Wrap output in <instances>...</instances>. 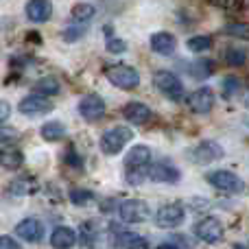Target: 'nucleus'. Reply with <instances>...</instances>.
I'll return each mask as SVG.
<instances>
[{
  "label": "nucleus",
  "instance_id": "9b49d317",
  "mask_svg": "<svg viewBox=\"0 0 249 249\" xmlns=\"http://www.w3.org/2000/svg\"><path fill=\"white\" fill-rule=\"evenodd\" d=\"M149 179L158 181V184H177V181L181 179V173L177 171L173 164L160 162L149 168Z\"/></svg>",
  "mask_w": 249,
  "mask_h": 249
},
{
  "label": "nucleus",
  "instance_id": "aec40b11",
  "mask_svg": "<svg viewBox=\"0 0 249 249\" xmlns=\"http://www.w3.org/2000/svg\"><path fill=\"white\" fill-rule=\"evenodd\" d=\"M66 136V127L59 121H48L42 124V138L46 142H57Z\"/></svg>",
  "mask_w": 249,
  "mask_h": 249
},
{
  "label": "nucleus",
  "instance_id": "423d86ee",
  "mask_svg": "<svg viewBox=\"0 0 249 249\" xmlns=\"http://www.w3.org/2000/svg\"><path fill=\"white\" fill-rule=\"evenodd\" d=\"M184 216H186V212L181 203H166L155 214V225L162 230H175L184 223Z\"/></svg>",
  "mask_w": 249,
  "mask_h": 249
},
{
  "label": "nucleus",
  "instance_id": "72a5a7b5",
  "mask_svg": "<svg viewBox=\"0 0 249 249\" xmlns=\"http://www.w3.org/2000/svg\"><path fill=\"white\" fill-rule=\"evenodd\" d=\"M9 116H11V105H9L7 101L0 99V123H4Z\"/></svg>",
  "mask_w": 249,
  "mask_h": 249
},
{
  "label": "nucleus",
  "instance_id": "a211bd4d",
  "mask_svg": "<svg viewBox=\"0 0 249 249\" xmlns=\"http://www.w3.org/2000/svg\"><path fill=\"white\" fill-rule=\"evenodd\" d=\"M77 243V234H74L72 228H66V225H59V228L53 230L51 234V245L55 249H70Z\"/></svg>",
  "mask_w": 249,
  "mask_h": 249
},
{
  "label": "nucleus",
  "instance_id": "a878e982",
  "mask_svg": "<svg viewBox=\"0 0 249 249\" xmlns=\"http://www.w3.org/2000/svg\"><path fill=\"white\" fill-rule=\"evenodd\" d=\"M116 245L127 247V249H136V247H144V238L138 236V234H118Z\"/></svg>",
  "mask_w": 249,
  "mask_h": 249
},
{
  "label": "nucleus",
  "instance_id": "6e6552de",
  "mask_svg": "<svg viewBox=\"0 0 249 249\" xmlns=\"http://www.w3.org/2000/svg\"><path fill=\"white\" fill-rule=\"evenodd\" d=\"M18 109H20V114H24V116H39V114L51 112L53 103L44 94L35 92V94L24 96V99L20 101V105H18Z\"/></svg>",
  "mask_w": 249,
  "mask_h": 249
},
{
  "label": "nucleus",
  "instance_id": "412c9836",
  "mask_svg": "<svg viewBox=\"0 0 249 249\" xmlns=\"http://www.w3.org/2000/svg\"><path fill=\"white\" fill-rule=\"evenodd\" d=\"M186 72L190 74V77H195V79H206L208 74H212L214 72V66L210 64V61H193L190 66H186Z\"/></svg>",
  "mask_w": 249,
  "mask_h": 249
},
{
  "label": "nucleus",
  "instance_id": "f8f14e48",
  "mask_svg": "<svg viewBox=\"0 0 249 249\" xmlns=\"http://www.w3.org/2000/svg\"><path fill=\"white\" fill-rule=\"evenodd\" d=\"M16 236L26 243H39L44 236V225L37 219H24L16 225Z\"/></svg>",
  "mask_w": 249,
  "mask_h": 249
},
{
  "label": "nucleus",
  "instance_id": "20e7f679",
  "mask_svg": "<svg viewBox=\"0 0 249 249\" xmlns=\"http://www.w3.org/2000/svg\"><path fill=\"white\" fill-rule=\"evenodd\" d=\"M208 181H210L216 190L228 193V195H238L245 190V181L232 171H212L210 175H208Z\"/></svg>",
  "mask_w": 249,
  "mask_h": 249
},
{
  "label": "nucleus",
  "instance_id": "2eb2a0df",
  "mask_svg": "<svg viewBox=\"0 0 249 249\" xmlns=\"http://www.w3.org/2000/svg\"><path fill=\"white\" fill-rule=\"evenodd\" d=\"M151 162V149L146 144H136L124 158V166L127 171H138V168L149 166Z\"/></svg>",
  "mask_w": 249,
  "mask_h": 249
},
{
  "label": "nucleus",
  "instance_id": "1a4fd4ad",
  "mask_svg": "<svg viewBox=\"0 0 249 249\" xmlns=\"http://www.w3.org/2000/svg\"><path fill=\"white\" fill-rule=\"evenodd\" d=\"M79 114L86 121H99V118L105 116V101L96 94H88L79 101Z\"/></svg>",
  "mask_w": 249,
  "mask_h": 249
},
{
  "label": "nucleus",
  "instance_id": "6ab92c4d",
  "mask_svg": "<svg viewBox=\"0 0 249 249\" xmlns=\"http://www.w3.org/2000/svg\"><path fill=\"white\" fill-rule=\"evenodd\" d=\"M24 164V155L18 149H2L0 151V166L2 168H20Z\"/></svg>",
  "mask_w": 249,
  "mask_h": 249
},
{
  "label": "nucleus",
  "instance_id": "393cba45",
  "mask_svg": "<svg viewBox=\"0 0 249 249\" xmlns=\"http://www.w3.org/2000/svg\"><path fill=\"white\" fill-rule=\"evenodd\" d=\"M225 33L232 35V37L249 42V22H232V24L225 26Z\"/></svg>",
  "mask_w": 249,
  "mask_h": 249
},
{
  "label": "nucleus",
  "instance_id": "bb28decb",
  "mask_svg": "<svg viewBox=\"0 0 249 249\" xmlns=\"http://www.w3.org/2000/svg\"><path fill=\"white\" fill-rule=\"evenodd\" d=\"M68 197H70V201H72L74 206H88L94 195H92L90 190H86V188H72Z\"/></svg>",
  "mask_w": 249,
  "mask_h": 249
},
{
  "label": "nucleus",
  "instance_id": "f3484780",
  "mask_svg": "<svg viewBox=\"0 0 249 249\" xmlns=\"http://www.w3.org/2000/svg\"><path fill=\"white\" fill-rule=\"evenodd\" d=\"M151 48L160 55H173L177 48V39L175 35L166 33V31H160V33H153L151 35Z\"/></svg>",
  "mask_w": 249,
  "mask_h": 249
},
{
  "label": "nucleus",
  "instance_id": "7ed1b4c3",
  "mask_svg": "<svg viewBox=\"0 0 249 249\" xmlns=\"http://www.w3.org/2000/svg\"><path fill=\"white\" fill-rule=\"evenodd\" d=\"M133 140V131L129 127H112L107 129V131L101 136V149H103V153L107 155H116L121 153L124 149V144H129V142Z\"/></svg>",
  "mask_w": 249,
  "mask_h": 249
},
{
  "label": "nucleus",
  "instance_id": "0eeeda50",
  "mask_svg": "<svg viewBox=\"0 0 249 249\" xmlns=\"http://www.w3.org/2000/svg\"><path fill=\"white\" fill-rule=\"evenodd\" d=\"M195 236L203 243H219L223 238V223L214 216H206L195 225Z\"/></svg>",
  "mask_w": 249,
  "mask_h": 249
},
{
  "label": "nucleus",
  "instance_id": "5701e85b",
  "mask_svg": "<svg viewBox=\"0 0 249 249\" xmlns=\"http://www.w3.org/2000/svg\"><path fill=\"white\" fill-rule=\"evenodd\" d=\"M94 13H96L94 4L79 2V4H74V7H72V20L74 22H88V20H92V18H94Z\"/></svg>",
  "mask_w": 249,
  "mask_h": 249
},
{
  "label": "nucleus",
  "instance_id": "f704fd0d",
  "mask_svg": "<svg viewBox=\"0 0 249 249\" xmlns=\"http://www.w3.org/2000/svg\"><path fill=\"white\" fill-rule=\"evenodd\" d=\"M158 249H179V247H175L173 243H164V245H160Z\"/></svg>",
  "mask_w": 249,
  "mask_h": 249
},
{
  "label": "nucleus",
  "instance_id": "7c9ffc66",
  "mask_svg": "<svg viewBox=\"0 0 249 249\" xmlns=\"http://www.w3.org/2000/svg\"><path fill=\"white\" fill-rule=\"evenodd\" d=\"M0 249H22L20 243L11 236H0Z\"/></svg>",
  "mask_w": 249,
  "mask_h": 249
},
{
  "label": "nucleus",
  "instance_id": "c756f323",
  "mask_svg": "<svg viewBox=\"0 0 249 249\" xmlns=\"http://www.w3.org/2000/svg\"><path fill=\"white\" fill-rule=\"evenodd\" d=\"M107 51L114 53V55H116V53H124V51H127V44H124L123 39L112 37V39H107Z\"/></svg>",
  "mask_w": 249,
  "mask_h": 249
},
{
  "label": "nucleus",
  "instance_id": "cd10ccee",
  "mask_svg": "<svg viewBox=\"0 0 249 249\" xmlns=\"http://www.w3.org/2000/svg\"><path fill=\"white\" fill-rule=\"evenodd\" d=\"M225 61H228L230 66H243L247 61V55L241 48H228V51H225Z\"/></svg>",
  "mask_w": 249,
  "mask_h": 249
},
{
  "label": "nucleus",
  "instance_id": "9d476101",
  "mask_svg": "<svg viewBox=\"0 0 249 249\" xmlns=\"http://www.w3.org/2000/svg\"><path fill=\"white\" fill-rule=\"evenodd\" d=\"M188 105L195 114H210L214 107V92L212 88H199L188 96Z\"/></svg>",
  "mask_w": 249,
  "mask_h": 249
},
{
  "label": "nucleus",
  "instance_id": "b1692460",
  "mask_svg": "<svg viewBox=\"0 0 249 249\" xmlns=\"http://www.w3.org/2000/svg\"><path fill=\"white\" fill-rule=\"evenodd\" d=\"M188 51L193 53H206L208 48H212V37L210 35H195V37L188 39Z\"/></svg>",
  "mask_w": 249,
  "mask_h": 249
},
{
  "label": "nucleus",
  "instance_id": "c85d7f7f",
  "mask_svg": "<svg viewBox=\"0 0 249 249\" xmlns=\"http://www.w3.org/2000/svg\"><path fill=\"white\" fill-rule=\"evenodd\" d=\"M238 90H241V81H238L236 77H228V79L223 81V92H225L228 96H232L234 92H238Z\"/></svg>",
  "mask_w": 249,
  "mask_h": 249
},
{
  "label": "nucleus",
  "instance_id": "4468645a",
  "mask_svg": "<svg viewBox=\"0 0 249 249\" xmlns=\"http://www.w3.org/2000/svg\"><path fill=\"white\" fill-rule=\"evenodd\" d=\"M123 116H124V121L131 123V124H144V123L151 121L153 112H151L149 105L138 103V101H131V103H127L123 107Z\"/></svg>",
  "mask_w": 249,
  "mask_h": 249
},
{
  "label": "nucleus",
  "instance_id": "4be33fe9",
  "mask_svg": "<svg viewBox=\"0 0 249 249\" xmlns=\"http://www.w3.org/2000/svg\"><path fill=\"white\" fill-rule=\"evenodd\" d=\"M59 90H61L59 81L53 77H44L35 83V92H37V94H44V96H55Z\"/></svg>",
  "mask_w": 249,
  "mask_h": 249
},
{
  "label": "nucleus",
  "instance_id": "ddd939ff",
  "mask_svg": "<svg viewBox=\"0 0 249 249\" xmlns=\"http://www.w3.org/2000/svg\"><path fill=\"white\" fill-rule=\"evenodd\" d=\"M193 158H195V162H199V164H210V162H216V160L223 158V149H221L219 142L206 140L193 151Z\"/></svg>",
  "mask_w": 249,
  "mask_h": 249
},
{
  "label": "nucleus",
  "instance_id": "39448f33",
  "mask_svg": "<svg viewBox=\"0 0 249 249\" xmlns=\"http://www.w3.org/2000/svg\"><path fill=\"white\" fill-rule=\"evenodd\" d=\"M118 214H121L124 223H144L151 216V208L142 199H127V201L121 203Z\"/></svg>",
  "mask_w": 249,
  "mask_h": 249
},
{
  "label": "nucleus",
  "instance_id": "2f4dec72",
  "mask_svg": "<svg viewBox=\"0 0 249 249\" xmlns=\"http://www.w3.org/2000/svg\"><path fill=\"white\" fill-rule=\"evenodd\" d=\"M64 160H66V164H72L74 168H79V166H83V160L79 158L77 153H74V151H68V153L64 155Z\"/></svg>",
  "mask_w": 249,
  "mask_h": 249
},
{
  "label": "nucleus",
  "instance_id": "f257e3e1",
  "mask_svg": "<svg viewBox=\"0 0 249 249\" xmlns=\"http://www.w3.org/2000/svg\"><path fill=\"white\" fill-rule=\"evenodd\" d=\"M153 83L166 99L171 101H181L186 96V88L181 79L171 70H155L153 72Z\"/></svg>",
  "mask_w": 249,
  "mask_h": 249
},
{
  "label": "nucleus",
  "instance_id": "f03ea898",
  "mask_svg": "<svg viewBox=\"0 0 249 249\" xmlns=\"http://www.w3.org/2000/svg\"><path fill=\"white\" fill-rule=\"evenodd\" d=\"M105 77L112 86L121 88V90H136L140 86V74H138L136 68L124 64H114L105 68Z\"/></svg>",
  "mask_w": 249,
  "mask_h": 249
},
{
  "label": "nucleus",
  "instance_id": "473e14b6",
  "mask_svg": "<svg viewBox=\"0 0 249 249\" xmlns=\"http://www.w3.org/2000/svg\"><path fill=\"white\" fill-rule=\"evenodd\" d=\"M81 33H86V26H77V29H68V31H66V33H64V37L68 39V42H74V39H77Z\"/></svg>",
  "mask_w": 249,
  "mask_h": 249
},
{
  "label": "nucleus",
  "instance_id": "dca6fc26",
  "mask_svg": "<svg viewBox=\"0 0 249 249\" xmlns=\"http://www.w3.org/2000/svg\"><path fill=\"white\" fill-rule=\"evenodd\" d=\"M53 16V2L51 0H29L26 2V18L31 22H46Z\"/></svg>",
  "mask_w": 249,
  "mask_h": 249
}]
</instances>
